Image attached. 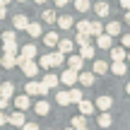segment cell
<instances>
[{"label":"cell","instance_id":"cell-1","mask_svg":"<svg viewBox=\"0 0 130 130\" xmlns=\"http://www.w3.org/2000/svg\"><path fill=\"white\" fill-rule=\"evenodd\" d=\"M65 63V56L60 51L56 53H46V56H41V60H39V65H43V68H58V65Z\"/></svg>","mask_w":130,"mask_h":130},{"label":"cell","instance_id":"cell-2","mask_svg":"<svg viewBox=\"0 0 130 130\" xmlns=\"http://www.w3.org/2000/svg\"><path fill=\"white\" fill-rule=\"evenodd\" d=\"M58 79H60L63 84H68V87H75V82H77V72L68 68V70H65V72L60 75V77H58Z\"/></svg>","mask_w":130,"mask_h":130},{"label":"cell","instance_id":"cell-3","mask_svg":"<svg viewBox=\"0 0 130 130\" xmlns=\"http://www.w3.org/2000/svg\"><path fill=\"white\" fill-rule=\"evenodd\" d=\"M19 68L24 70V75H27V77H34V75L39 72V63H34V60H24Z\"/></svg>","mask_w":130,"mask_h":130},{"label":"cell","instance_id":"cell-4","mask_svg":"<svg viewBox=\"0 0 130 130\" xmlns=\"http://www.w3.org/2000/svg\"><path fill=\"white\" fill-rule=\"evenodd\" d=\"M19 56H22L24 60H34V56H36V46H34V43H24L22 51H19Z\"/></svg>","mask_w":130,"mask_h":130},{"label":"cell","instance_id":"cell-5","mask_svg":"<svg viewBox=\"0 0 130 130\" xmlns=\"http://www.w3.org/2000/svg\"><path fill=\"white\" fill-rule=\"evenodd\" d=\"M56 46H58V51H60L63 56H68V53H72L75 43L70 41V39H58V43H56Z\"/></svg>","mask_w":130,"mask_h":130},{"label":"cell","instance_id":"cell-6","mask_svg":"<svg viewBox=\"0 0 130 130\" xmlns=\"http://www.w3.org/2000/svg\"><path fill=\"white\" fill-rule=\"evenodd\" d=\"M7 123H12L14 128H22L24 123H27V118H24V113H22V111H14L12 116H7Z\"/></svg>","mask_w":130,"mask_h":130},{"label":"cell","instance_id":"cell-7","mask_svg":"<svg viewBox=\"0 0 130 130\" xmlns=\"http://www.w3.org/2000/svg\"><path fill=\"white\" fill-rule=\"evenodd\" d=\"M12 101H14V106H17V111H27V108L31 106V101H29L27 94H22V96H14Z\"/></svg>","mask_w":130,"mask_h":130},{"label":"cell","instance_id":"cell-8","mask_svg":"<svg viewBox=\"0 0 130 130\" xmlns=\"http://www.w3.org/2000/svg\"><path fill=\"white\" fill-rule=\"evenodd\" d=\"M68 65H70V70L79 72V70H82V65H84V58H82V56H70V58H68Z\"/></svg>","mask_w":130,"mask_h":130},{"label":"cell","instance_id":"cell-9","mask_svg":"<svg viewBox=\"0 0 130 130\" xmlns=\"http://www.w3.org/2000/svg\"><path fill=\"white\" fill-rule=\"evenodd\" d=\"M27 31H29V36H31V39H39L43 34V29H41V24H39V22H29L27 24Z\"/></svg>","mask_w":130,"mask_h":130},{"label":"cell","instance_id":"cell-10","mask_svg":"<svg viewBox=\"0 0 130 130\" xmlns=\"http://www.w3.org/2000/svg\"><path fill=\"white\" fill-rule=\"evenodd\" d=\"M111 106H113V99L111 96H99L96 104H94V108H101V111H108Z\"/></svg>","mask_w":130,"mask_h":130},{"label":"cell","instance_id":"cell-11","mask_svg":"<svg viewBox=\"0 0 130 130\" xmlns=\"http://www.w3.org/2000/svg\"><path fill=\"white\" fill-rule=\"evenodd\" d=\"M94 77H96L94 72H77V82H82L84 87H92V84H94Z\"/></svg>","mask_w":130,"mask_h":130},{"label":"cell","instance_id":"cell-12","mask_svg":"<svg viewBox=\"0 0 130 130\" xmlns=\"http://www.w3.org/2000/svg\"><path fill=\"white\" fill-rule=\"evenodd\" d=\"M12 94H14V84L12 82H3V84H0V96L12 99Z\"/></svg>","mask_w":130,"mask_h":130},{"label":"cell","instance_id":"cell-13","mask_svg":"<svg viewBox=\"0 0 130 130\" xmlns=\"http://www.w3.org/2000/svg\"><path fill=\"white\" fill-rule=\"evenodd\" d=\"M12 24H14V29H19V31H22V29H27L29 19L24 17V14H14V17H12Z\"/></svg>","mask_w":130,"mask_h":130},{"label":"cell","instance_id":"cell-14","mask_svg":"<svg viewBox=\"0 0 130 130\" xmlns=\"http://www.w3.org/2000/svg\"><path fill=\"white\" fill-rule=\"evenodd\" d=\"M94 75H106L108 72V63L106 60H94V70H92Z\"/></svg>","mask_w":130,"mask_h":130},{"label":"cell","instance_id":"cell-15","mask_svg":"<svg viewBox=\"0 0 130 130\" xmlns=\"http://www.w3.org/2000/svg\"><path fill=\"white\" fill-rule=\"evenodd\" d=\"M111 60L113 63H123L125 60V48H111Z\"/></svg>","mask_w":130,"mask_h":130},{"label":"cell","instance_id":"cell-16","mask_svg":"<svg viewBox=\"0 0 130 130\" xmlns=\"http://www.w3.org/2000/svg\"><path fill=\"white\" fill-rule=\"evenodd\" d=\"M111 39L113 36H108V34H99L96 36V46L99 48H111Z\"/></svg>","mask_w":130,"mask_h":130},{"label":"cell","instance_id":"cell-17","mask_svg":"<svg viewBox=\"0 0 130 130\" xmlns=\"http://www.w3.org/2000/svg\"><path fill=\"white\" fill-rule=\"evenodd\" d=\"M72 130H87V118L84 116H75L72 118Z\"/></svg>","mask_w":130,"mask_h":130},{"label":"cell","instance_id":"cell-18","mask_svg":"<svg viewBox=\"0 0 130 130\" xmlns=\"http://www.w3.org/2000/svg\"><path fill=\"white\" fill-rule=\"evenodd\" d=\"M41 82H43V84H46V87H48V89H51V87H58V82H60V79H58V75H53V72H48V75H46V77H43V79H41Z\"/></svg>","mask_w":130,"mask_h":130},{"label":"cell","instance_id":"cell-19","mask_svg":"<svg viewBox=\"0 0 130 130\" xmlns=\"http://www.w3.org/2000/svg\"><path fill=\"white\" fill-rule=\"evenodd\" d=\"M77 106H79V111H82V116H89V113L94 111V104L92 101H84V99H82V101H77Z\"/></svg>","mask_w":130,"mask_h":130},{"label":"cell","instance_id":"cell-20","mask_svg":"<svg viewBox=\"0 0 130 130\" xmlns=\"http://www.w3.org/2000/svg\"><path fill=\"white\" fill-rule=\"evenodd\" d=\"M56 24H58L60 29H70V27H72V17H70V14H63V17L56 19Z\"/></svg>","mask_w":130,"mask_h":130},{"label":"cell","instance_id":"cell-21","mask_svg":"<svg viewBox=\"0 0 130 130\" xmlns=\"http://www.w3.org/2000/svg\"><path fill=\"white\" fill-rule=\"evenodd\" d=\"M106 34L108 36H118V34H121V24L118 22H108L106 24Z\"/></svg>","mask_w":130,"mask_h":130},{"label":"cell","instance_id":"cell-22","mask_svg":"<svg viewBox=\"0 0 130 130\" xmlns=\"http://www.w3.org/2000/svg\"><path fill=\"white\" fill-rule=\"evenodd\" d=\"M94 10H96V14H99V17H106V14L111 12L108 3H96V5H94Z\"/></svg>","mask_w":130,"mask_h":130},{"label":"cell","instance_id":"cell-23","mask_svg":"<svg viewBox=\"0 0 130 130\" xmlns=\"http://www.w3.org/2000/svg\"><path fill=\"white\" fill-rule=\"evenodd\" d=\"M34 111H36L39 116H46V113L51 111V106H48V101H36V106H34Z\"/></svg>","mask_w":130,"mask_h":130},{"label":"cell","instance_id":"cell-24","mask_svg":"<svg viewBox=\"0 0 130 130\" xmlns=\"http://www.w3.org/2000/svg\"><path fill=\"white\" fill-rule=\"evenodd\" d=\"M108 70H111L113 75H125V72H128V65H125V63H113Z\"/></svg>","mask_w":130,"mask_h":130},{"label":"cell","instance_id":"cell-25","mask_svg":"<svg viewBox=\"0 0 130 130\" xmlns=\"http://www.w3.org/2000/svg\"><path fill=\"white\" fill-rule=\"evenodd\" d=\"M0 65H3V68H14V65H17V63H14V56H7V53H5V56L3 58H0Z\"/></svg>","mask_w":130,"mask_h":130},{"label":"cell","instance_id":"cell-26","mask_svg":"<svg viewBox=\"0 0 130 130\" xmlns=\"http://www.w3.org/2000/svg\"><path fill=\"white\" fill-rule=\"evenodd\" d=\"M3 51L7 53V56H17V41H12V43H3Z\"/></svg>","mask_w":130,"mask_h":130},{"label":"cell","instance_id":"cell-27","mask_svg":"<svg viewBox=\"0 0 130 130\" xmlns=\"http://www.w3.org/2000/svg\"><path fill=\"white\" fill-rule=\"evenodd\" d=\"M101 31H104V27L99 22H89V36H99Z\"/></svg>","mask_w":130,"mask_h":130},{"label":"cell","instance_id":"cell-28","mask_svg":"<svg viewBox=\"0 0 130 130\" xmlns=\"http://www.w3.org/2000/svg\"><path fill=\"white\" fill-rule=\"evenodd\" d=\"M68 94H70V104H77V101H82V92H79L77 87H72Z\"/></svg>","mask_w":130,"mask_h":130},{"label":"cell","instance_id":"cell-29","mask_svg":"<svg viewBox=\"0 0 130 130\" xmlns=\"http://www.w3.org/2000/svg\"><path fill=\"white\" fill-rule=\"evenodd\" d=\"M43 43H46V46H56V43H58V34L56 31H48L46 36H43Z\"/></svg>","mask_w":130,"mask_h":130},{"label":"cell","instance_id":"cell-30","mask_svg":"<svg viewBox=\"0 0 130 130\" xmlns=\"http://www.w3.org/2000/svg\"><path fill=\"white\" fill-rule=\"evenodd\" d=\"M96 121H99V125H101V128H108V125H111V121H113V118L108 116V111H104L101 116L96 118Z\"/></svg>","mask_w":130,"mask_h":130},{"label":"cell","instance_id":"cell-31","mask_svg":"<svg viewBox=\"0 0 130 130\" xmlns=\"http://www.w3.org/2000/svg\"><path fill=\"white\" fill-rule=\"evenodd\" d=\"M56 101L60 104V106H68V104H70V94H68V92H58Z\"/></svg>","mask_w":130,"mask_h":130},{"label":"cell","instance_id":"cell-32","mask_svg":"<svg viewBox=\"0 0 130 130\" xmlns=\"http://www.w3.org/2000/svg\"><path fill=\"white\" fill-rule=\"evenodd\" d=\"M27 96H31V94H39V82H27Z\"/></svg>","mask_w":130,"mask_h":130},{"label":"cell","instance_id":"cell-33","mask_svg":"<svg viewBox=\"0 0 130 130\" xmlns=\"http://www.w3.org/2000/svg\"><path fill=\"white\" fill-rule=\"evenodd\" d=\"M56 12H53V10H46V12H43V22H48V24H56Z\"/></svg>","mask_w":130,"mask_h":130},{"label":"cell","instance_id":"cell-34","mask_svg":"<svg viewBox=\"0 0 130 130\" xmlns=\"http://www.w3.org/2000/svg\"><path fill=\"white\" fill-rule=\"evenodd\" d=\"M79 56H82V58H92V56H94V48H92V43H87V46H82V51H79Z\"/></svg>","mask_w":130,"mask_h":130},{"label":"cell","instance_id":"cell-35","mask_svg":"<svg viewBox=\"0 0 130 130\" xmlns=\"http://www.w3.org/2000/svg\"><path fill=\"white\" fill-rule=\"evenodd\" d=\"M77 31H79V34H87V36H89V22H87V19L77 22Z\"/></svg>","mask_w":130,"mask_h":130},{"label":"cell","instance_id":"cell-36","mask_svg":"<svg viewBox=\"0 0 130 130\" xmlns=\"http://www.w3.org/2000/svg\"><path fill=\"white\" fill-rule=\"evenodd\" d=\"M75 7H77L79 12H87L89 10V0H75Z\"/></svg>","mask_w":130,"mask_h":130},{"label":"cell","instance_id":"cell-37","mask_svg":"<svg viewBox=\"0 0 130 130\" xmlns=\"http://www.w3.org/2000/svg\"><path fill=\"white\" fill-rule=\"evenodd\" d=\"M75 43H77V46H87V43H89V36H87V34H79V31H77V41H75Z\"/></svg>","mask_w":130,"mask_h":130},{"label":"cell","instance_id":"cell-38","mask_svg":"<svg viewBox=\"0 0 130 130\" xmlns=\"http://www.w3.org/2000/svg\"><path fill=\"white\" fill-rule=\"evenodd\" d=\"M12 41H17L14 31H3V43H12Z\"/></svg>","mask_w":130,"mask_h":130},{"label":"cell","instance_id":"cell-39","mask_svg":"<svg viewBox=\"0 0 130 130\" xmlns=\"http://www.w3.org/2000/svg\"><path fill=\"white\" fill-rule=\"evenodd\" d=\"M46 94H48V87L43 82H39V96H46Z\"/></svg>","mask_w":130,"mask_h":130},{"label":"cell","instance_id":"cell-40","mask_svg":"<svg viewBox=\"0 0 130 130\" xmlns=\"http://www.w3.org/2000/svg\"><path fill=\"white\" fill-rule=\"evenodd\" d=\"M7 104H10V99H5V96H0V111H5V108H7Z\"/></svg>","mask_w":130,"mask_h":130},{"label":"cell","instance_id":"cell-41","mask_svg":"<svg viewBox=\"0 0 130 130\" xmlns=\"http://www.w3.org/2000/svg\"><path fill=\"white\" fill-rule=\"evenodd\" d=\"M22 128H24V130H39V125H36V123H24Z\"/></svg>","mask_w":130,"mask_h":130},{"label":"cell","instance_id":"cell-42","mask_svg":"<svg viewBox=\"0 0 130 130\" xmlns=\"http://www.w3.org/2000/svg\"><path fill=\"white\" fill-rule=\"evenodd\" d=\"M5 123H7V113L0 111V125H5Z\"/></svg>","mask_w":130,"mask_h":130},{"label":"cell","instance_id":"cell-43","mask_svg":"<svg viewBox=\"0 0 130 130\" xmlns=\"http://www.w3.org/2000/svg\"><path fill=\"white\" fill-rule=\"evenodd\" d=\"M123 46L130 48V34H125V36H123Z\"/></svg>","mask_w":130,"mask_h":130},{"label":"cell","instance_id":"cell-44","mask_svg":"<svg viewBox=\"0 0 130 130\" xmlns=\"http://www.w3.org/2000/svg\"><path fill=\"white\" fill-rule=\"evenodd\" d=\"M5 14H7V7H5V5H0V19H3Z\"/></svg>","mask_w":130,"mask_h":130},{"label":"cell","instance_id":"cell-45","mask_svg":"<svg viewBox=\"0 0 130 130\" xmlns=\"http://www.w3.org/2000/svg\"><path fill=\"white\" fill-rule=\"evenodd\" d=\"M53 3H56L58 7H63V5H68V0H53Z\"/></svg>","mask_w":130,"mask_h":130},{"label":"cell","instance_id":"cell-46","mask_svg":"<svg viewBox=\"0 0 130 130\" xmlns=\"http://www.w3.org/2000/svg\"><path fill=\"white\" fill-rule=\"evenodd\" d=\"M121 5H123L125 10H130V0H121Z\"/></svg>","mask_w":130,"mask_h":130},{"label":"cell","instance_id":"cell-47","mask_svg":"<svg viewBox=\"0 0 130 130\" xmlns=\"http://www.w3.org/2000/svg\"><path fill=\"white\" fill-rule=\"evenodd\" d=\"M125 22H128V24H130V10H128V14H125Z\"/></svg>","mask_w":130,"mask_h":130},{"label":"cell","instance_id":"cell-48","mask_svg":"<svg viewBox=\"0 0 130 130\" xmlns=\"http://www.w3.org/2000/svg\"><path fill=\"white\" fill-rule=\"evenodd\" d=\"M34 3H36V5H41V3H46V0H34Z\"/></svg>","mask_w":130,"mask_h":130},{"label":"cell","instance_id":"cell-49","mask_svg":"<svg viewBox=\"0 0 130 130\" xmlns=\"http://www.w3.org/2000/svg\"><path fill=\"white\" fill-rule=\"evenodd\" d=\"M7 3H10V0H0V5H7Z\"/></svg>","mask_w":130,"mask_h":130},{"label":"cell","instance_id":"cell-50","mask_svg":"<svg viewBox=\"0 0 130 130\" xmlns=\"http://www.w3.org/2000/svg\"><path fill=\"white\" fill-rule=\"evenodd\" d=\"M125 92H128V94H130V82H128V87H125Z\"/></svg>","mask_w":130,"mask_h":130},{"label":"cell","instance_id":"cell-51","mask_svg":"<svg viewBox=\"0 0 130 130\" xmlns=\"http://www.w3.org/2000/svg\"><path fill=\"white\" fill-rule=\"evenodd\" d=\"M125 58H128V60H130V53H125Z\"/></svg>","mask_w":130,"mask_h":130},{"label":"cell","instance_id":"cell-52","mask_svg":"<svg viewBox=\"0 0 130 130\" xmlns=\"http://www.w3.org/2000/svg\"><path fill=\"white\" fill-rule=\"evenodd\" d=\"M17 130H24V128H17Z\"/></svg>","mask_w":130,"mask_h":130},{"label":"cell","instance_id":"cell-53","mask_svg":"<svg viewBox=\"0 0 130 130\" xmlns=\"http://www.w3.org/2000/svg\"><path fill=\"white\" fill-rule=\"evenodd\" d=\"M19 3H24V0H19Z\"/></svg>","mask_w":130,"mask_h":130},{"label":"cell","instance_id":"cell-54","mask_svg":"<svg viewBox=\"0 0 130 130\" xmlns=\"http://www.w3.org/2000/svg\"><path fill=\"white\" fill-rule=\"evenodd\" d=\"M68 130H72V128H68Z\"/></svg>","mask_w":130,"mask_h":130}]
</instances>
